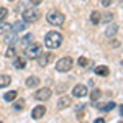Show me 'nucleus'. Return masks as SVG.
<instances>
[{
  "label": "nucleus",
  "mask_w": 123,
  "mask_h": 123,
  "mask_svg": "<svg viewBox=\"0 0 123 123\" xmlns=\"http://www.w3.org/2000/svg\"><path fill=\"white\" fill-rule=\"evenodd\" d=\"M44 44L49 49H57V48L62 44V35L59 31H49L44 36Z\"/></svg>",
  "instance_id": "nucleus-1"
},
{
  "label": "nucleus",
  "mask_w": 123,
  "mask_h": 123,
  "mask_svg": "<svg viewBox=\"0 0 123 123\" xmlns=\"http://www.w3.org/2000/svg\"><path fill=\"white\" fill-rule=\"evenodd\" d=\"M46 20H48V23L53 25V26H61L64 23V15L61 12H57V10H51L46 15Z\"/></svg>",
  "instance_id": "nucleus-2"
},
{
  "label": "nucleus",
  "mask_w": 123,
  "mask_h": 123,
  "mask_svg": "<svg viewBox=\"0 0 123 123\" xmlns=\"http://www.w3.org/2000/svg\"><path fill=\"white\" fill-rule=\"evenodd\" d=\"M72 66H74V59L72 57H69V56L61 57L56 62V71H59V72H69L72 69Z\"/></svg>",
  "instance_id": "nucleus-3"
},
{
  "label": "nucleus",
  "mask_w": 123,
  "mask_h": 123,
  "mask_svg": "<svg viewBox=\"0 0 123 123\" xmlns=\"http://www.w3.org/2000/svg\"><path fill=\"white\" fill-rule=\"evenodd\" d=\"M41 53H43V48H41V44H38V43H31V44L26 46V49H25V54H26L28 59H36Z\"/></svg>",
  "instance_id": "nucleus-4"
},
{
  "label": "nucleus",
  "mask_w": 123,
  "mask_h": 123,
  "mask_svg": "<svg viewBox=\"0 0 123 123\" xmlns=\"http://www.w3.org/2000/svg\"><path fill=\"white\" fill-rule=\"evenodd\" d=\"M39 17H41V13H39V10L36 7H33V8H26L23 12V20L26 21V23H33V21H38Z\"/></svg>",
  "instance_id": "nucleus-5"
},
{
  "label": "nucleus",
  "mask_w": 123,
  "mask_h": 123,
  "mask_svg": "<svg viewBox=\"0 0 123 123\" xmlns=\"http://www.w3.org/2000/svg\"><path fill=\"white\" fill-rule=\"evenodd\" d=\"M51 95H53V90L49 87H43V89H38L35 92V98L39 102H46L48 98H51Z\"/></svg>",
  "instance_id": "nucleus-6"
},
{
  "label": "nucleus",
  "mask_w": 123,
  "mask_h": 123,
  "mask_svg": "<svg viewBox=\"0 0 123 123\" xmlns=\"http://www.w3.org/2000/svg\"><path fill=\"white\" fill-rule=\"evenodd\" d=\"M89 94V90H87V87L82 84H77L74 85V89H72V97H76V98H82L85 95Z\"/></svg>",
  "instance_id": "nucleus-7"
},
{
  "label": "nucleus",
  "mask_w": 123,
  "mask_h": 123,
  "mask_svg": "<svg viewBox=\"0 0 123 123\" xmlns=\"http://www.w3.org/2000/svg\"><path fill=\"white\" fill-rule=\"evenodd\" d=\"M46 113V107L44 105H36L35 108H33V112H31V118H35V120H39V118H43Z\"/></svg>",
  "instance_id": "nucleus-8"
},
{
  "label": "nucleus",
  "mask_w": 123,
  "mask_h": 123,
  "mask_svg": "<svg viewBox=\"0 0 123 123\" xmlns=\"http://www.w3.org/2000/svg\"><path fill=\"white\" fill-rule=\"evenodd\" d=\"M117 31H118V25L117 23H110L107 26V30H105V36L107 38H113L115 35H117Z\"/></svg>",
  "instance_id": "nucleus-9"
},
{
  "label": "nucleus",
  "mask_w": 123,
  "mask_h": 123,
  "mask_svg": "<svg viewBox=\"0 0 123 123\" xmlns=\"http://www.w3.org/2000/svg\"><path fill=\"white\" fill-rule=\"evenodd\" d=\"M115 102H105V104H98L97 105V108L98 110H102V112H110V110H113L115 108Z\"/></svg>",
  "instance_id": "nucleus-10"
},
{
  "label": "nucleus",
  "mask_w": 123,
  "mask_h": 123,
  "mask_svg": "<svg viewBox=\"0 0 123 123\" xmlns=\"http://www.w3.org/2000/svg\"><path fill=\"white\" fill-rule=\"evenodd\" d=\"M100 18H102V13H100V12L94 10V12L90 13V23H92V25H95V26H97L98 23H102V21H100Z\"/></svg>",
  "instance_id": "nucleus-11"
},
{
  "label": "nucleus",
  "mask_w": 123,
  "mask_h": 123,
  "mask_svg": "<svg viewBox=\"0 0 123 123\" xmlns=\"http://www.w3.org/2000/svg\"><path fill=\"white\" fill-rule=\"evenodd\" d=\"M69 105H72V100H71V97H61L59 98V102H57V107L62 110V108H67Z\"/></svg>",
  "instance_id": "nucleus-12"
},
{
  "label": "nucleus",
  "mask_w": 123,
  "mask_h": 123,
  "mask_svg": "<svg viewBox=\"0 0 123 123\" xmlns=\"http://www.w3.org/2000/svg\"><path fill=\"white\" fill-rule=\"evenodd\" d=\"M25 66H26V59L15 56V61H13V67H15V69H25Z\"/></svg>",
  "instance_id": "nucleus-13"
},
{
  "label": "nucleus",
  "mask_w": 123,
  "mask_h": 123,
  "mask_svg": "<svg viewBox=\"0 0 123 123\" xmlns=\"http://www.w3.org/2000/svg\"><path fill=\"white\" fill-rule=\"evenodd\" d=\"M36 59H38V64H39V66L44 67V66H48V61H49V54H48V53H41V54H39Z\"/></svg>",
  "instance_id": "nucleus-14"
},
{
  "label": "nucleus",
  "mask_w": 123,
  "mask_h": 123,
  "mask_svg": "<svg viewBox=\"0 0 123 123\" xmlns=\"http://www.w3.org/2000/svg\"><path fill=\"white\" fill-rule=\"evenodd\" d=\"M39 85V79L36 76H31L26 79V87H30V89H33V87H38Z\"/></svg>",
  "instance_id": "nucleus-15"
},
{
  "label": "nucleus",
  "mask_w": 123,
  "mask_h": 123,
  "mask_svg": "<svg viewBox=\"0 0 123 123\" xmlns=\"http://www.w3.org/2000/svg\"><path fill=\"white\" fill-rule=\"evenodd\" d=\"M25 28H26V21H17V23L12 26V30H13L15 33H20V31H23Z\"/></svg>",
  "instance_id": "nucleus-16"
},
{
  "label": "nucleus",
  "mask_w": 123,
  "mask_h": 123,
  "mask_svg": "<svg viewBox=\"0 0 123 123\" xmlns=\"http://www.w3.org/2000/svg\"><path fill=\"white\" fill-rule=\"evenodd\" d=\"M10 82H12V77L10 76H0V89H3V87H8Z\"/></svg>",
  "instance_id": "nucleus-17"
},
{
  "label": "nucleus",
  "mask_w": 123,
  "mask_h": 123,
  "mask_svg": "<svg viewBox=\"0 0 123 123\" xmlns=\"http://www.w3.org/2000/svg\"><path fill=\"white\" fill-rule=\"evenodd\" d=\"M97 76H108V66H97L95 67Z\"/></svg>",
  "instance_id": "nucleus-18"
},
{
  "label": "nucleus",
  "mask_w": 123,
  "mask_h": 123,
  "mask_svg": "<svg viewBox=\"0 0 123 123\" xmlns=\"http://www.w3.org/2000/svg\"><path fill=\"white\" fill-rule=\"evenodd\" d=\"M3 98H5L7 102H12V100H15V98H17V90H10V92H7V94L3 95Z\"/></svg>",
  "instance_id": "nucleus-19"
},
{
  "label": "nucleus",
  "mask_w": 123,
  "mask_h": 123,
  "mask_svg": "<svg viewBox=\"0 0 123 123\" xmlns=\"http://www.w3.org/2000/svg\"><path fill=\"white\" fill-rule=\"evenodd\" d=\"M100 95H102V92H100L98 89H95V90H92V94H90V100H92V102H97V100L100 98Z\"/></svg>",
  "instance_id": "nucleus-20"
},
{
  "label": "nucleus",
  "mask_w": 123,
  "mask_h": 123,
  "mask_svg": "<svg viewBox=\"0 0 123 123\" xmlns=\"http://www.w3.org/2000/svg\"><path fill=\"white\" fill-rule=\"evenodd\" d=\"M12 28L8 23H5V21H0V35H3V33H7L8 30Z\"/></svg>",
  "instance_id": "nucleus-21"
},
{
  "label": "nucleus",
  "mask_w": 123,
  "mask_h": 123,
  "mask_svg": "<svg viewBox=\"0 0 123 123\" xmlns=\"http://www.w3.org/2000/svg\"><path fill=\"white\" fill-rule=\"evenodd\" d=\"M112 20H113V13H105V15H102L100 21H104V23H108V21H112Z\"/></svg>",
  "instance_id": "nucleus-22"
},
{
  "label": "nucleus",
  "mask_w": 123,
  "mask_h": 123,
  "mask_svg": "<svg viewBox=\"0 0 123 123\" xmlns=\"http://www.w3.org/2000/svg\"><path fill=\"white\" fill-rule=\"evenodd\" d=\"M7 15H8V10L5 8V7H0V21H5Z\"/></svg>",
  "instance_id": "nucleus-23"
},
{
  "label": "nucleus",
  "mask_w": 123,
  "mask_h": 123,
  "mask_svg": "<svg viewBox=\"0 0 123 123\" xmlns=\"http://www.w3.org/2000/svg\"><path fill=\"white\" fill-rule=\"evenodd\" d=\"M5 56H7V57H15V56H17V51H15V48H13V46H8L7 53H5Z\"/></svg>",
  "instance_id": "nucleus-24"
},
{
  "label": "nucleus",
  "mask_w": 123,
  "mask_h": 123,
  "mask_svg": "<svg viewBox=\"0 0 123 123\" xmlns=\"http://www.w3.org/2000/svg\"><path fill=\"white\" fill-rule=\"evenodd\" d=\"M31 41H33V35H25L23 36V44L25 46H28V43L31 44Z\"/></svg>",
  "instance_id": "nucleus-25"
},
{
  "label": "nucleus",
  "mask_w": 123,
  "mask_h": 123,
  "mask_svg": "<svg viewBox=\"0 0 123 123\" xmlns=\"http://www.w3.org/2000/svg\"><path fill=\"white\" fill-rule=\"evenodd\" d=\"M23 105H25V100H17V102L13 104V108H15V110H21Z\"/></svg>",
  "instance_id": "nucleus-26"
},
{
  "label": "nucleus",
  "mask_w": 123,
  "mask_h": 123,
  "mask_svg": "<svg viewBox=\"0 0 123 123\" xmlns=\"http://www.w3.org/2000/svg\"><path fill=\"white\" fill-rule=\"evenodd\" d=\"M77 62H79V66H80V67H85V66H87V62H89V61H87V57H82V56H80V57H79V61H77Z\"/></svg>",
  "instance_id": "nucleus-27"
},
{
  "label": "nucleus",
  "mask_w": 123,
  "mask_h": 123,
  "mask_svg": "<svg viewBox=\"0 0 123 123\" xmlns=\"http://www.w3.org/2000/svg\"><path fill=\"white\" fill-rule=\"evenodd\" d=\"M112 2H113V0H100L102 7H110V5H112Z\"/></svg>",
  "instance_id": "nucleus-28"
},
{
  "label": "nucleus",
  "mask_w": 123,
  "mask_h": 123,
  "mask_svg": "<svg viewBox=\"0 0 123 123\" xmlns=\"http://www.w3.org/2000/svg\"><path fill=\"white\" fill-rule=\"evenodd\" d=\"M41 2H43V0H30V3H31L33 7H36V5H39Z\"/></svg>",
  "instance_id": "nucleus-29"
},
{
  "label": "nucleus",
  "mask_w": 123,
  "mask_h": 123,
  "mask_svg": "<svg viewBox=\"0 0 123 123\" xmlns=\"http://www.w3.org/2000/svg\"><path fill=\"white\" fill-rule=\"evenodd\" d=\"M94 123H105V120H104V118H97Z\"/></svg>",
  "instance_id": "nucleus-30"
},
{
  "label": "nucleus",
  "mask_w": 123,
  "mask_h": 123,
  "mask_svg": "<svg viewBox=\"0 0 123 123\" xmlns=\"http://www.w3.org/2000/svg\"><path fill=\"white\" fill-rule=\"evenodd\" d=\"M120 115H122V117H123V105H122V107H120Z\"/></svg>",
  "instance_id": "nucleus-31"
},
{
  "label": "nucleus",
  "mask_w": 123,
  "mask_h": 123,
  "mask_svg": "<svg viewBox=\"0 0 123 123\" xmlns=\"http://www.w3.org/2000/svg\"><path fill=\"white\" fill-rule=\"evenodd\" d=\"M122 66H123V61H122Z\"/></svg>",
  "instance_id": "nucleus-32"
},
{
  "label": "nucleus",
  "mask_w": 123,
  "mask_h": 123,
  "mask_svg": "<svg viewBox=\"0 0 123 123\" xmlns=\"http://www.w3.org/2000/svg\"><path fill=\"white\" fill-rule=\"evenodd\" d=\"M120 123H123V120H122V122H120Z\"/></svg>",
  "instance_id": "nucleus-33"
},
{
  "label": "nucleus",
  "mask_w": 123,
  "mask_h": 123,
  "mask_svg": "<svg viewBox=\"0 0 123 123\" xmlns=\"http://www.w3.org/2000/svg\"><path fill=\"white\" fill-rule=\"evenodd\" d=\"M10 2H12V0H10Z\"/></svg>",
  "instance_id": "nucleus-34"
},
{
  "label": "nucleus",
  "mask_w": 123,
  "mask_h": 123,
  "mask_svg": "<svg viewBox=\"0 0 123 123\" xmlns=\"http://www.w3.org/2000/svg\"><path fill=\"white\" fill-rule=\"evenodd\" d=\"M0 123H2V122H0Z\"/></svg>",
  "instance_id": "nucleus-35"
}]
</instances>
